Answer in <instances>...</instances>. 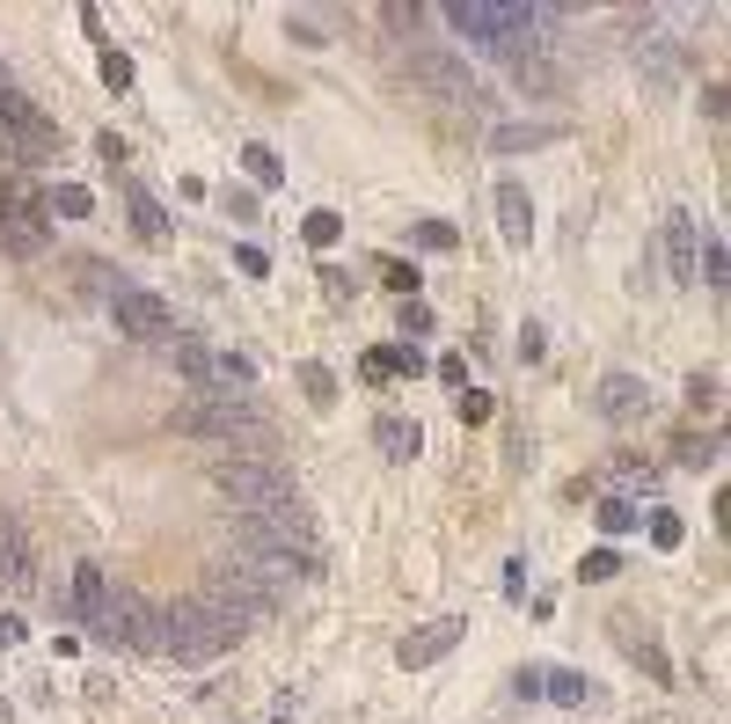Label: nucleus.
<instances>
[{"instance_id":"obj_1","label":"nucleus","mask_w":731,"mask_h":724,"mask_svg":"<svg viewBox=\"0 0 731 724\" xmlns=\"http://www.w3.org/2000/svg\"><path fill=\"white\" fill-rule=\"evenodd\" d=\"M447 22H453V30H469L475 52H498L505 67L541 59V37H534L541 16H534V8H469V0H461V8H447Z\"/></svg>"},{"instance_id":"obj_2","label":"nucleus","mask_w":731,"mask_h":724,"mask_svg":"<svg viewBox=\"0 0 731 724\" xmlns=\"http://www.w3.org/2000/svg\"><path fill=\"white\" fill-rule=\"evenodd\" d=\"M234 622L220 615V607H206V601H183V607H161V652H176V658H191V666H206V658H220L227 644H234Z\"/></svg>"},{"instance_id":"obj_3","label":"nucleus","mask_w":731,"mask_h":724,"mask_svg":"<svg viewBox=\"0 0 731 724\" xmlns=\"http://www.w3.org/2000/svg\"><path fill=\"white\" fill-rule=\"evenodd\" d=\"M220 491L227 497H242V513L263 520V513H279V505H293V476H286L279 461H227L220 469Z\"/></svg>"},{"instance_id":"obj_4","label":"nucleus","mask_w":731,"mask_h":724,"mask_svg":"<svg viewBox=\"0 0 731 724\" xmlns=\"http://www.w3.org/2000/svg\"><path fill=\"white\" fill-rule=\"evenodd\" d=\"M110 315H118L124 336H140V344H161V336H169V308H161L154 293H140V285H118V293H110Z\"/></svg>"},{"instance_id":"obj_5","label":"nucleus","mask_w":731,"mask_h":724,"mask_svg":"<svg viewBox=\"0 0 731 724\" xmlns=\"http://www.w3.org/2000/svg\"><path fill=\"white\" fill-rule=\"evenodd\" d=\"M418 81H424V89H447V103H461V110H469V103H483V89H475V73L469 67H453V59L447 52H424L418 59Z\"/></svg>"},{"instance_id":"obj_6","label":"nucleus","mask_w":731,"mask_h":724,"mask_svg":"<svg viewBox=\"0 0 731 724\" xmlns=\"http://www.w3.org/2000/svg\"><path fill=\"white\" fill-rule=\"evenodd\" d=\"M37 564L30 549H22V520H0V585H30Z\"/></svg>"},{"instance_id":"obj_7","label":"nucleus","mask_w":731,"mask_h":724,"mask_svg":"<svg viewBox=\"0 0 731 724\" xmlns=\"http://www.w3.org/2000/svg\"><path fill=\"white\" fill-rule=\"evenodd\" d=\"M498 220H505V242H512V249L534 242V212H527V191H520V183H498Z\"/></svg>"},{"instance_id":"obj_8","label":"nucleus","mask_w":731,"mask_h":724,"mask_svg":"<svg viewBox=\"0 0 731 724\" xmlns=\"http://www.w3.org/2000/svg\"><path fill=\"white\" fill-rule=\"evenodd\" d=\"M103 601H110L103 564H81V571H73V615H81L88 630H96V622H103Z\"/></svg>"},{"instance_id":"obj_9","label":"nucleus","mask_w":731,"mask_h":724,"mask_svg":"<svg viewBox=\"0 0 731 724\" xmlns=\"http://www.w3.org/2000/svg\"><path fill=\"white\" fill-rule=\"evenodd\" d=\"M665 264H673V279H695V228H688V212L665 220Z\"/></svg>"},{"instance_id":"obj_10","label":"nucleus","mask_w":731,"mask_h":724,"mask_svg":"<svg viewBox=\"0 0 731 724\" xmlns=\"http://www.w3.org/2000/svg\"><path fill=\"white\" fill-rule=\"evenodd\" d=\"M132 234H140V242H169V212H161L147 191H132Z\"/></svg>"},{"instance_id":"obj_11","label":"nucleus","mask_w":731,"mask_h":724,"mask_svg":"<svg viewBox=\"0 0 731 724\" xmlns=\"http://www.w3.org/2000/svg\"><path fill=\"white\" fill-rule=\"evenodd\" d=\"M453 636H461V622H439V630L410 636V644H402V666H424V658H432V652H447Z\"/></svg>"},{"instance_id":"obj_12","label":"nucleus","mask_w":731,"mask_h":724,"mask_svg":"<svg viewBox=\"0 0 731 724\" xmlns=\"http://www.w3.org/2000/svg\"><path fill=\"white\" fill-rule=\"evenodd\" d=\"M44 205H52L59 220H88V212H96V198H88L81 183H52V191H44Z\"/></svg>"},{"instance_id":"obj_13","label":"nucleus","mask_w":731,"mask_h":724,"mask_svg":"<svg viewBox=\"0 0 731 724\" xmlns=\"http://www.w3.org/2000/svg\"><path fill=\"white\" fill-rule=\"evenodd\" d=\"M600 403H608V410H644V381H629V373H608V381H600Z\"/></svg>"},{"instance_id":"obj_14","label":"nucleus","mask_w":731,"mask_h":724,"mask_svg":"<svg viewBox=\"0 0 731 724\" xmlns=\"http://www.w3.org/2000/svg\"><path fill=\"white\" fill-rule=\"evenodd\" d=\"M242 169H249V177L263 183V191H279V177H286V169H279V154H271V147H242Z\"/></svg>"},{"instance_id":"obj_15","label":"nucleus","mask_w":731,"mask_h":724,"mask_svg":"<svg viewBox=\"0 0 731 724\" xmlns=\"http://www.w3.org/2000/svg\"><path fill=\"white\" fill-rule=\"evenodd\" d=\"M541 695H557V703H585V673H571V666H563V673H541Z\"/></svg>"},{"instance_id":"obj_16","label":"nucleus","mask_w":731,"mask_h":724,"mask_svg":"<svg viewBox=\"0 0 731 724\" xmlns=\"http://www.w3.org/2000/svg\"><path fill=\"white\" fill-rule=\"evenodd\" d=\"M381 446H388L395 461H410V454H418V424H410V418H388V424H381Z\"/></svg>"},{"instance_id":"obj_17","label":"nucleus","mask_w":731,"mask_h":724,"mask_svg":"<svg viewBox=\"0 0 731 724\" xmlns=\"http://www.w3.org/2000/svg\"><path fill=\"white\" fill-rule=\"evenodd\" d=\"M637 520H644V513H637L629 497H608V505H600V527H608V534H629Z\"/></svg>"},{"instance_id":"obj_18","label":"nucleus","mask_w":731,"mask_h":724,"mask_svg":"<svg viewBox=\"0 0 731 724\" xmlns=\"http://www.w3.org/2000/svg\"><path fill=\"white\" fill-rule=\"evenodd\" d=\"M300 389H308V403H330L337 381H330V366H300Z\"/></svg>"},{"instance_id":"obj_19","label":"nucleus","mask_w":731,"mask_h":724,"mask_svg":"<svg viewBox=\"0 0 731 724\" xmlns=\"http://www.w3.org/2000/svg\"><path fill=\"white\" fill-rule=\"evenodd\" d=\"M578 571H585V585H600V579H614V571H622V556H614V549H592Z\"/></svg>"},{"instance_id":"obj_20","label":"nucleus","mask_w":731,"mask_h":724,"mask_svg":"<svg viewBox=\"0 0 731 724\" xmlns=\"http://www.w3.org/2000/svg\"><path fill=\"white\" fill-rule=\"evenodd\" d=\"M702 279H710V285H724V279H731V257H724V242H702Z\"/></svg>"},{"instance_id":"obj_21","label":"nucleus","mask_w":731,"mask_h":724,"mask_svg":"<svg viewBox=\"0 0 731 724\" xmlns=\"http://www.w3.org/2000/svg\"><path fill=\"white\" fill-rule=\"evenodd\" d=\"M337 234H344V220H337V212H308V242H314V249L337 242Z\"/></svg>"},{"instance_id":"obj_22","label":"nucleus","mask_w":731,"mask_h":724,"mask_svg":"<svg viewBox=\"0 0 731 724\" xmlns=\"http://www.w3.org/2000/svg\"><path fill=\"white\" fill-rule=\"evenodd\" d=\"M651 542H659V549H680V513H651Z\"/></svg>"},{"instance_id":"obj_23","label":"nucleus","mask_w":731,"mask_h":724,"mask_svg":"<svg viewBox=\"0 0 731 724\" xmlns=\"http://www.w3.org/2000/svg\"><path fill=\"white\" fill-rule=\"evenodd\" d=\"M103 81H110V89H132V59H124V52H103Z\"/></svg>"},{"instance_id":"obj_24","label":"nucleus","mask_w":731,"mask_h":724,"mask_svg":"<svg viewBox=\"0 0 731 724\" xmlns=\"http://www.w3.org/2000/svg\"><path fill=\"white\" fill-rule=\"evenodd\" d=\"M381 279L395 285V293H418V264H402V257H395V264H381Z\"/></svg>"},{"instance_id":"obj_25","label":"nucleus","mask_w":731,"mask_h":724,"mask_svg":"<svg viewBox=\"0 0 731 724\" xmlns=\"http://www.w3.org/2000/svg\"><path fill=\"white\" fill-rule=\"evenodd\" d=\"M680 461H688V469H710V461H717V440H680Z\"/></svg>"},{"instance_id":"obj_26","label":"nucleus","mask_w":731,"mask_h":724,"mask_svg":"<svg viewBox=\"0 0 731 724\" xmlns=\"http://www.w3.org/2000/svg\"><path fill=\"white\" fill-rule=\"evenodd\" d=\"M388 359V373H424V359L410 352V344H395V352H381Z\"/></svg>"},{"instance_id":"obj_27","label":"nucleus","mask_w":731,"mask_h":724,"mask_svg":"<svg viewBox=\"0 0 731 724\" xmlns=\"http://www.w3.org/2000/svg\"><path fill=\"white\" fill-rule=\"evenodd\" d=\"M418 242H424V249H453V228H447V220H424Z\"/></svg>"},{"instance_id":"obj_28","label":"nucleus","mask_w":731,"mask_h":724,"mask_svg":"<svg viewBox=\"0 0 731 724\" xmlns=\"http://www.w3.org/2000/svg\"><path fill=\"white\" fill-rule=\"evenodd\" d=\"M234 264H242L249 279H263V271H271V257H263V249H234Z\"/></svg>"},{"instance_id":"obj_29","label":"nucleus","mask_w":731,"mask_h":724,"mask_svg":"<svg viewBox=\"0 0 731 724\" xmlns=\"http://www.w3.org/2000/svg\"><path fill=\"white\" fill-rule=\"evenodd\" d=\"M402 330H410V336H424V330H432V315H424L418 301H402Z\"/></svg>"},{"instance_id":"obj_30","label":"nucleus","mask_w":731,"mask_h":724,"mask_svg":"<svg viewBox=\"0 0 731 724\" xmlns=\"http://www.w3.org/2000/svg\"><path fill=\"white\" fill-rule=\"evenodd\" d=\"M8 89H16V81H8V67H0V95H8Z\"/></svg>"}]
</instances>
